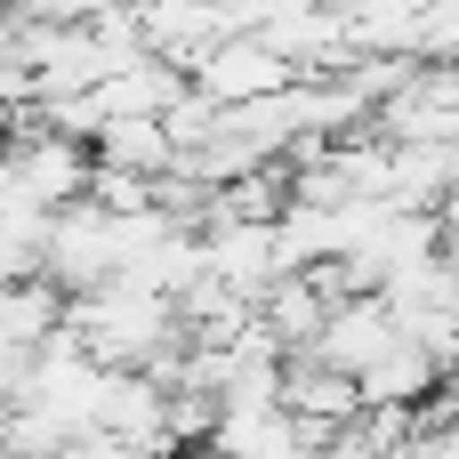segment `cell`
<instances>
[{
    "mask_svg": "<svg viewBox=\"0 0 459 459\" xmlns=\"http://www.w3.org/2000/svg\"><path fill=\"white\" fill-rule=\"evenodd\" d=\"M40 274H48L56 290L105 282V274H113V210H97L89 194L56 202L48 226H40Z\"/></svg>",
    "mask_w": 459,
    "mask_h": 459,
    "instance_id": "6da1fadb",
    "label": "cell"
},
{
    "mask_svg": "<svg viewBox=\"0 0 459 459\" xmlns=\"http://www.w3.org/2000/svg\"><path fill=\"white\" fill-rule=\"evenodd\" d=\"M371 129L387 145H436V137H459V81L452 65H411L379 105H371Z\"/></svg>",
    "mask_w": 459,
    "mask_h": 459,
    "instance_id": "7a4b0ae2",
    "label": "cell"
},
{
    "mask_svg": "<svg viewBox=\"0 0 459 459\" xmlns=\"http://www.w3.org/2000/svg\"><path fill=\"white\" fill-rule=\"evenodd\" d=\"M81 186H89V145H81V137L48 129V121L8 137V194H24V202L56 210V202H73Z\"/></svg>",
    "mask_w": 459,
    "mask_h": 459,
    "instance_id": "3957f363",
    "label": "cell"
},
{
    "mask_svg": "<svg viewBox=\"0 0 459 459\" xmlns=\"http://www.w3.org/2000/svg\"><path fill=\"white\" fill-rule=\"evenodd\" d=\"M186 81L210 97V105H242V97H258V89H274V81H290V65L258 40V32H218L194 65H186Z\"/></svg>",
    "mask_w": 459,
    "mask_h": 459,
    "instance_id": "277c9868",
    "label": "cell"
},
{
    "mask_svg": "<svg viewBox=\"0 0 459 459\" xmlns=\"http://www.w3.org/2000/svg\"><path fill=\"white\" fill-rule=\"evenodd\" d=\"M202 234V266L226 282V290H242V299H258L274 274H282V258H274V218H210V226H194Z\"/></svg>",
    "mask_w": 459,
    "mask_h": 459,
    "instance_id": "5b68a950",
    "label": "cell"
},
{
    "mask_svg": "<svg viewBox=\"0 0 459 459\" xmlns=\"http://www.w3.org/2000/svg\"><path fill=\"white\" fill-rule=\"evenodd\" d=\"M290 73H331L339 56H347V16L339 8H323V0H299V8H274V16H258L250 24Z\"/></svg>",
    "mask_w": 459,
    "mask_h": 459,
    "instance_id": "8992f818",
    "label": "cell"
},
{
    "mask_svg": "<svg viewBox=\"0 0 459 459\" xmlns=\"http://www.w3.org/2000/svg\"><path fill=\"white\" fill-rule=\"evenodd\" d=\"M436 379H452V371H444L420 339H403V323H395V339L355 371V395H363V403H411V395H428Z\"/></svg>",
    "mask_w": 459,
    "mask_h": 459,
    "instance_id": "52a82bcc",
    "label": "cell"
},
{
    "mask_svg": "<svg viewBox=\"0 0 459 459\" xmlns=\"http://www.w3.org/2000/svg\"><path fill=\"white\" fill-rule=\"evenodd\" d=\"M210 452L218 459H315L307 444H299V428H290L282 403H266V411H218Z\"/></svg>",
    "mask_w": 459,
    "mask_h": 459,
    "instance_id": "ba28073f",
    "label": "cell"
},
{
    "mask_svg": "<svg viewBox=\"0 0 459 459\" xmlns=\"http://www.w3.org/2000/svg\"><path fill=\"white\" fill-rule=\"evenodd\" d=\"M89 161H113V169L153 178V169H169V137H161L153 113H105V121L89 129Z\"/></svg>",
    "mask_w": 459,
    "mask_h": 459,
    "instance_id": "9c48e42d",
    "label": "cell"
},
{
    "mask_svg": "<svg viewBox=\"0 0 459 459\" xmlns=\"http://www.w3.org/2000/svg\"><path fill=\"white\" fill-rule=\"evenodd\" d=\"M387 202H403V210L452 202V137H436V145H387Z\"/></svg>",
    "mask_w": 459,
    "mask_h": 459,
    "instance_id": "30bf717a",
    "label": "cell"
},
{
    "mask_svg": "<svg viewBox=\"0 0 459 459\" xmlns=\"http://www.w3.org/2000/svg\"><path fill=\"white\" fill-rule=\"evenodd\" d=\"M24 97H32V73H24V65H8V56H0V105H24Z\"/></svg>",
    "mask_w": 459,
    "mask_h": 459,
    "instance_id": "8fae6325",
    "label": "cell"
},
{
    "mask_svg": "<svg viewBox=\"0 0 459 459\" xmlns=\"http://www.w3.org/2000/svg\"><path fill=\"white\" fill-rule=\"evenodd\" d=\"M8 8H16V0H8Z\"/></svg>",
    "mask_w": 459,
    "mask_h": 459,
    "instance_id": "7c38bea8",
    "label": "cell"
}]
</instances>
